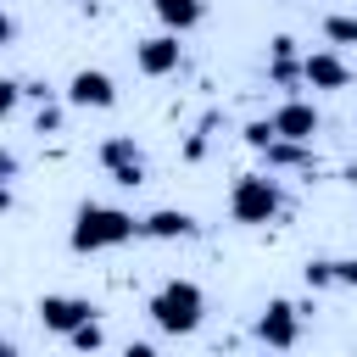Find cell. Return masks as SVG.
Segmentation results:
<instances>
[{"label":"cell","mask_w":357,"mask_h":357,"mask_svg":"<svg viewBox=\"0 0 357 357\" xmlns=\"http://www.w3.org/2000/svg\"><path fill=\"white\" fill-rule=\"evenodd\" d=\"M139 234V218L123 212V206H106V201H84L73 212V229H67V245L78 257H95V251H117Z\"/></svg>","instance_id":"6da1fadb"},{"label":"cell","mask_w":357,"mask_h":357,"mask_svg":"<svg viewBox=\"0 0 357 357\" xmlns=\"http://www.w3.org/2000/svg\"><path fill=\"white\" fill-rule=\"evenodd\" d=\"M145 312H151V324H156L162 335L184 340V335L201 329V318H206V296H201L195 279H167V284L145 301Z\"/></svg>","instance_id":"7a4b0ae2"},{"label":"cell","mask_w":357,"mask_h":357,"mask_svg":"<svg viewBox=\"0 0 357 357\" xmlns=\"http://www.w3.org/2000/svg\"><path fill=\"white\" fill-rule=\"evenodd\" d=\"M229 218L234 223H273L279 218V178L273 173H240L229 190Z\"/></svg>","instance_id":"3957f363"},{"label":"cell","mask_w":357,"mask_h":357,"mask_svg":"<svg viewBox=\"0 0 357 357\" xmlns=\"http://www.w3.org/2000/svg\"><path fill=\"white\" fill-rule=\"evenodd\" d=\"M61 95H67L73 112H112V106H117V78L100 73V67H78Z\"/></svg>","instance_id":"277c9868"},{"label":"cell","mask_w":357,"mask_h":357,"mask_svg":"<svg viewBox=\"0 0 357 357\" xmlns=\"http://www.w3.org/2000/svg\"><path fill=\"white\" fill-rule=\"evenodd\" d=\"M257 340H262L268 351H290V346L301 340V307L284 301V296H273V301L257 312Z\"/></svg>","instance_id":"5b68a950"},{"label":"cell","mask_w":357,"mask_h":357,"mask_svg":"<svg viewBox=\"0 0 357 357\" xmlns=\"http://www.w3.org/2000/svg\"><path fill=\"white\" fill-rule=\"evenodd\" d=\"M301 84L307 89H324V95H340V89H351V67H346V56L335 45H324V50H307L301 56Z\"/></svg>","instance_id":"8992f818"},{"label":"cell","mask_w":357,"mask_h":357,"mask_svg":"<svg viewBox=\"0 0 357 357\" xmlns=\"http://www.w3.org/2000/svg\"><path fill=\"white\" fill-rule=\"evenodd\" d=\"M100 167H106L112 184H123V190H139V184H145V156H139L134 134H112V139H100Z\"/></svg>","instance_id":"52a82bcc"},{"label":"cell","mask_w":357,"mask_h":357,"mask_svg":"<svg viewBox=\"0 0 357 357\" xmlns=\"http://www.w3.org/2000/svg\"><path fill=\"white\" fill-rule=\"evenodd\" d=\"M39 324L50 329V335H73L78 324H89L95 318V301L89 296H67V290H50V296H39Z\"/></svg>","instance_id":"ba28073f"},{"label":"cell","mask_w":357,"mask_h":357,"mask_svg":"<svg viewBox=\"0 0 357 357\" xmlns=\"http://www.w3.org/2000/svg\"><path fill=\"white\" fill-rule=\"evenodd\" d=\"M178 61H184V45H178V33H167V28L134 45V67H139L145 78H167V73H178Z\"/></svg>","instance_id":"9c48e42d"},{"label":"cell","mask_w":357,"mask_h":357,"mask_svg":"<svg viewBox=\"0 0 357 357\" xmlns=\"http://www.w3.org/2000/svg\"><path fill=\"white\" fill-rule=\"evenodd\" d=\"M273 134H279V139H296V145H312V134H318V106L301 100V95L279 100V106H273Z\"/></svg>","instance_id":"30bf717a"},{"label":"cell","mask_w":357,"mask_h":357,"mask_svg":"<svg viewBox=\"0 0 357 357\" xmlns=\"http://www.w3.org/2000/svg\"><path fill=\"white\" fill-rule=\"evenodd\" d=\"M139 234H145V240H195L201 223H195L184 206H156V212L139 218Z\"/></svg>","instance_id":"8fae6325"},{"label":"cell","mask_w":357,"mask_h":357,"mask_svg":"<svg viewBox=\"0 0 357 357\" xmlns=\"http://www.w3.org/2000/svg\"><path fill=\"white\" fill-rule=\"evenodd\" d=\"M151 11L167 33H190V28L206 22V0H151Z\"/></svg>","instance_id":"7c38bea8"},{"label":"cell","mask_w":357,"mask_h":357,"mask_svg":"<svg viewBox=\"0 0 357 357\" xmlns=\"http://www.w3.org/2000/svg\"><path fill=\"white\" fill-rule=\"evenodd\" d=\"M268 78L284 84V89L301 84V56H296V39H290V33H279V39L268 45Z\"/></svg>","instance_id":"4fadbf2b"},{"label":"cell","mask_w":357,"mask_h":357,"mask_svg":"<svg viewBox=\"0 0 357 357\" xmlns=\"http://www.w3.org/2000/svg\"><path fill=\"white\" fill-rule=\"evenodd\" d=\"M262 156H268V173H279V167H312V145H296V139H273Z\"/></svg>","instance_id":"5bb4252c"},{"label":"cell","mask_w":357,"mask_h":357,"mask_svg":"<svg viewBox=\"0 0 357 357\" xmlns=\"http://www.w3.org/2000/svg\"><path fill=\"white\" fill-rule=\"evenodd\" d=\"M324 39H329L335 50L357 45V17H351V11H329V17H324Z\"/></svg>","instance_id":"9a60e30c"},{"label":"cell","mask_w":357,"mask_h":357,"mask_svg":"<svg viewBox=\"0 0 357 357\" xmlns=\"http://www.w3.org/2000/svg\"><path fill=\"white\" fill-rule=\"evenodd\" d=\"M240 139H245L251 151H268V145L279 139V134H273V117H257V123H245V128H240Z\"/></svg>","instance_id":"2e32d148"},{"label":"cell","mask_w":357,"mask_h":357,"mask_svg":"<svg viewBox=\"0 0 357 357\" xmlns=\"http://www.w3.org/2000/svg\"><path fill=\"white\" fill-rule=\"evenodd\" d=\"M67 340H73L78 351H100V346H106V329H100V318H89V324H78Z\"/></svg>","instance_id":"e0dca14e"},{"label":"cell","mask_w":357,"mask_h":357,"mask_svg":"<svg viewBox=\"0 0 357 357\" xmlns=\"http://www.w3.org/2000/svg\"><path fill=\"white\" fill-rule=\"evenodd\" d=\"M301 279H307V290H335V262H307Z\"/></svg>","instance_id":"ac0fdd59"},{"label":"cell","mask_w":357,"mask_h":357,"mask_svg":"<svg viewBox=\"0 0 357 357\" xmlns=\"http://www.w3.org/2000/svg\"><path fill=\"white\" fill-rule=\"evenodd\" d=\"M22 100H28V95H22V78H0V117H11Z\"/></svg>","instance_id":"d6986e66"},{"label":"cell","mask_w":357,"mask_h":357,"mask_svg":"<svg viewBox=\"0 0 357 357\" xmlns=\"http://www.w3.org/2000/svg\"><path fill=\"white\" fill-rule=\"evenodd\" d=\"M33 128H39V134H61V106H50V100H45V106H39V117H33Z\"/></svg>","instance_id":"ffe728a7"},{"label":"cell","mask_w":357,"mask_h":357,"mask_svg":"<svg viewBox=\"0 0 357 357\" xmlns=\"http://www.w3.org/2000/svg\"><path fill=\"white\" fill-rule=\"evenodd\" d=\"M335 284L357 290V257H340V262H335Z\"/></svg>","instance_id":"44dd1931"},{"label":"cell","mask_w":357,"mask_h":357,"mask_svg":"<svg viewBox=\"0 0 357 357\" xmlns=\"http://www.w3.org/2000/svg\"><path fill=\"white\" fill-rule=\"evenodd\" d=\"M123 357H162V351H156L151 340H128V346H123Z\"/></svg>","instance_id":"7402d4cb"},{"label":"cell","mask_w":357,"mask_h":357,"mask_svg":"<svg viewBox=\"0 0 357 357\" xmlns=\"http://www.w3.org/2000/svg\"><path fill=\"white\" fill-rule=\"evenodd\" d=\"M11 178H17V156L0 145V184H11Z\"/></svg>","instance_id":"603a6c76"},{"label":"cell","mask_w":357,"mask_h":357,"mask_svg":"<svg viewBox=\"0 0 357 357\" xmlns=\"http://www.w3.org/2000/svg\"><path fill=\"white\" fill-rule=\"evenodd\" d=\"M11 33H17V22H11L6 11H0V45H11Z\"/></svg>","instance_id":"cb8c5ba5"},{"label":"cell","mask_w":357,"mask_h":357,"mask_svg":"<svg viewBox=\"0 0 357 357\" xmlns=\"http://www.w3.org/2000/svg\"><path fill=\"white\" fill-rule=\"evenodd\" d=\"M0 212H11V190L6 184H0Z\"/></svg>","instance_id":"d4e9b609"},{"label":"cell","mask_w":357,"mask_h":357,"mask_svg":"<svg viewBox=\"0 0 357 357\" xmlns=\"http://www.w3.org/2000/svg\"><path fill=\"white\" fill-rule=\"evenodd\" d=\"M0 357H17V346H11V340H6V335H0Z\"/></svg>","instance_id":"484cf974"}]
</instances>
